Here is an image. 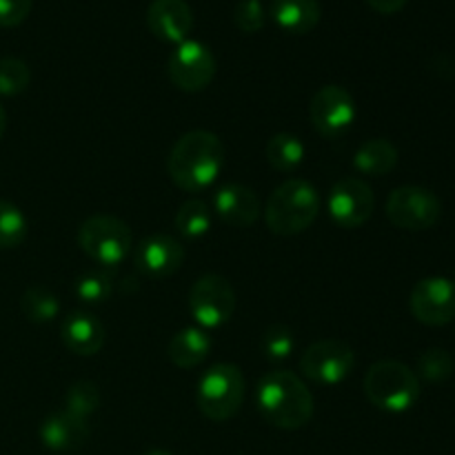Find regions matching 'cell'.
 <instances>
[{"label": "cell", "instance_id": "1", "mask_svg": "<svg viewBox=\"0 0 455 455\" xmlns=\"http://www.w3.org/2000/svg\"><path fill=\"white\" fill-rule=\"evenodd\" d=\"M225 169V145L207 129L185 133L172 147L167 158V173L178 189L200 194L209 189Z\"/></svg>", "mask_w": 455, "mask_h": 455}, {"label": "cell", "instance_id": "2", "mask_svg": "<svg viewBox=\"0 0 455 455\" xmlns=\"http://www.w3.org/2000/svg\"><path fill=\"white\" fill-rule=\"evenodd\" d=\"M258 409L271 427L298 431L314 416V394L291 371H269L258 382Z\"/></svg>", "mask_w": 455, "mask_h": 455}, {"label": "cell", "instance_id": "3", "mask_svg": "<svg viewBox=\"0 0 455 455\" xmlns=\"http://www.w3.org/2000/svg\"><path fill=\"white\" fill-rule=\"evenodd\" d=\"M320 213L318 189L305 178H289L275 187L265 204V222L271 234L298 235L309 229Z\"/></svg>", "mask_w": 455, "mask_h": 455}, {"label": "cell", "instance_id": "4", "mask_svg": "<svg viewBox=\"0 0 455 455\" xmlns=\"http://www.w3.org/2000/svg\"><path fill=\"white\" fill-rule=\"evenodd\" d=\"M363 389L369 403L380 411L404 413L420 398V378L404 363L380 360L364 373Z\"/></svg>", "mask_w": 455, "mask_h": 455}, {"label": "cell", "instance_id": "5", "mask_svg": "<svg viewBox=\"0 0 455 455\" xmlns=\"http://www.w3.org/2000/svg\"><path fill=\"white\" fill-rule=\"evenodd\" d=\"M244 389L247 382L240 367L231 363L213 364L196 387V407L207 420L227 422L243 407Z\"/></svg>", "mask_w": 455, "mask_h": 455}, {"label": "cell", "instance_id": "6", "mask_svg": "<svg viewBox=\"0 0 455 455\" xmlns=\"http://www.w3.org/2000/svg\"><path fill=\"white\" fill-rule=\"evenodd\" d=\"M78 247L100 267H116L129 256L133 234L124 220L109 213L87 218L78 229Z\"/></svg>", "mask_w": 455, "mask_h": 455}, {"label": "cell", "instance_id": "7", "mask_svg": "<svg viewBox=\"0 0 455 455\" xmlns=\"http://www.w3.org/2000/svg\"><path fill=\"white\" fill-rule=\"evenodd\" d=\"M443 216V203L427 187H398L387 198V218L403 231H427Z\"/></svg>", "mask_w": 455, "mask_h": 455}, {"label": "cell", "instance_id": "8", "mask_svg": "<svg viewBox=\"0 0 455 455\" xmlns=\"http://www.w3.org/2000/svg\"><path fill=\"white\" fill-rule=\"evenodd\" d=\"M189 311L200 329H220L235 311V291L225 275L207 274L189 291Z\"/></svg>", "mask_w": 455, "mask_h": 455}, {"label": "cell", "instance_id": "9", "mask_svg": "<svg viewBox=\"0 0 455 455\" xmlns=\"http://www.w3.org/2000/svg\"><path fill=\"white\" fill-rule=\"evenodd\" d=\"M216 56L200 40H189L176 44L167 62L169 80L173 87L185 93H198L207 89L216 78Z\"/></svg>", "mask_w": 455, "mask_h": 455}, {"label": "cell", "instance_id": "10", "mask_svg": "<svg viewBox=\"0 0 455 455\" xmlns=\"http://www.w3.org/2000/svg\"><path fill=\"white\" fill-rule=\"evenodd\" d=\"M355 367V354L345 340H320L300 355V371L307 380L320 387L345 382Z\"/></svg>", "mask_w": 455, "mask_h": 455}, {"label": "cell", "instance_id": "11", "mask_svg": "<svg viewBox=\"0 0 455 455\" xmlns=\"http://www.w3.org/2000/svg\"><path fill=\"white\" fill-rule=\"evenodd\" d=\"M309 118L315 132L327 140L345 136L355 120V100L340 84H324L311 98Z\"/></svg>", "mask_w": 455, "mask_h": 455}, {"label": "cell", "instance_id": "12", "mask_svg": "<svg viewBox=\"0 0 455 455\" xmlns=\"http://www.w3.org/2000/svg\"><path fill=\"white\" fill-rule=\"evenodd\" d=\"M327 209L331 220L342 229H358L376 209V196L363 178H340L329 191Z\"/></svg>", "mask_w": 455, "mask_h": 455}, {"label": "cell", "instance_id": "13", "mask_svg": "<svg viewBox=\"0 0 455 455\" xmlns=\"http://www.w3.org/2000/svg\"><path fill=\"white\" fill-rule=\"evenodd\" d=\"M409 307L418 323L427 327H444L455 318V283L440 275L420 280L413 287Z\"/></svg>", "mask_w": 455, "mask_h": 455}, {"label": "cell", "instance_id": "14", "mask_svg": "<svg viewBox=\"0 0 455 455\" xmlns=\"http://www.w3.org/2000/svg\"><path fill=\"white\" fill-rule=\"evenodd\" d=\"M182 262H185V247L173 235H147L136 249V265L147 278H169L180 269Z\"/></svg>", "mask_w": 455, "mask_h": 455}, {"label": "cell", "instance_id": "15", "mask_svg": "<svg viewBox=\"0 0 455 455\" xmlns=\"http://www.w3.org/2000/svg\"><path fill=\"white\" fill-rule=\"evenodd\" d=\"M212 212L216 213L225 225L244 229V227L256 225V220L260 218L262 207L260 198H258V194L251 187L231 182V185L220 187V189L213 194Z\"/></svg>", "mask_w": 455, "mask_h": 455}, {"label": "cell", "instance_id": "16", "mask_svg": "<svg viewBox=\"0 0 455 455\" xmlns=\"http://www.w3.org/2000/svg\"><path fill=\"white\" fill-rule=\"evenodd\" d=\"M147 25L163 43L180 44L194 29V12L185 0H154L147 9Z\"/></svg>", "mask_w": 455, "mask_h": 455}, {"label": "cell", "instance_id": "17", "mask_svg": "<svg viewBox=\"0 0 455 455\" xmlns=\"http://www.w3.org/2000/svg\"><path fill=\"white\" fill-rule=\"evenodd\" d=\"M89 420L74 416V413L53 411L40 425V443L53 453H76L87 444Z\"/></svg>", "mask_w": 455, "mask_h": 455}, {"label": "cell", "instance_id": "18", "mask_svg": "<svg viewBox=\"0 0 455 455\" xmlns=\"http://www.w3.org/2000/svg\"><path fill=\"white\" fill-rule=\"evenodd\" d=\"M62 342L76 355H96L105 345V327L100 320L84 311H74L60 327Z\"/></svg>", "mask_w": 455, "mask_h": 455}, {"label": "cell", "instance_id": "19", "mask_svg": "<svg viewBox=\"0 0 455 455\" xmlns=\"http://www.w3.org/2000/svg\"><path fill=\"white\" fill-rule=\"evenodd\" d=\"M323 9L318 0H274L271 18L283 31L293 36L309 34L318 27Z\"/></svg>", "mask_w": 455, "mask_h": 455}, {"label": "cell", "instance_id": "20", "mask_svg": "<svg viewBox=\"0 0 455 455\" xmlns=\"http://www.w3.org/2000/svg\"><path fill=\"white\" fill-rule=\"evenodd\" d=\"M209 351H212L209 333L200 327H187L172 338L167 354L178 369H196L207 360Z\"/></svg>", "mask_w": 455, "mask_h": 455}, {"label": "cell", "instance_id": "21", "mask_svg": "<svg viewBox=\"0 0 455 455\" xmlns=\"http://www.w3.org/2000/svg\"><path fill=\"white\" fill-rule=\"evenodd\" d=\"M398 164V149L387 138H371L363 142L354 156V167L364 176H387Z\"/></svg>", "mask_w": 455, "mask_h": 455}, {"label": "cell", "instance_id": "22", "mask_svg": "<svg viewBox=\"0 0 455 455\" xmlns=\"http://www.w3.org/2000/svg\"><path fill=\"white\" fill-rule=\"evenodd\" d=\"M267 163L275 169V172H293L305 160V145L293 133H275L267 140L265 145Z\"/></svg>", "mask_w": 455, "mask_h": 455}, {"label": "cell", "instance_id": "23", "mask_svg": "<svg viewBox=\"0 0 455 455\" xmlns=\"http://www.w3.org/2000/svg\"><path fill=\"white\" fill-rule=\"evenodd\" d=\"M20 309L25 314V318L34 324H47L52 320L58 318L60 314V300L53 291H49L47 287H34L27 289L20 298Z\"/></svg>", "mask_w": 455, "mask_h": 455}, {"label": "cell", "instance_id": "24", "mask_svg": "<svg viewBox=\"0 0 455 455\" xmlns=\"http://www.w3.org/2000/svg\"><path fill=\"white\" fill-rule=\"evenodd\" d=\"M212 207L204 200L191 198L178 209L176 213V229L182 238L198 240L209 234L212 229Z\"/></svg>", "mask_w": 455, "mask_h": 455}, {"label": "cell", "instance_id": "25", "mask_svg": "<svg viewBox=\"0 0 455 455\" xmlns=\"http://www.w3.org/2000/svg\"><path fill=\"white\" fill-rule=\"evenodd\" d=\"M100 403H102V394H100V389H98L96 382L78 380V382H74L69 389H67L65 407L62 409L69 413H74V416L89 420V416L98 411Z\"/></svg>", "mask_w": 455, "mask_h": 455}, {"label": "cell", "instance_id": "26", "mask_svg": "<svg viewBox=\"0 0 455 455\" xmlns=\"http://www.w3.org/2000/svg\"><path fill=\"white\" fill-rule=\"evenodd\" d=\"M27 231V218L16 204L0 200V249H16L25 243Z\"/></svg>", "mask_w": 455, "mask_h": 455}, {"label": "cell", "instance_id": "27", "mask_svg": "<svg viewBox=\"0 0 455 455\" xmlns=\"http://www.w3.org/2000/svg\"><path fill=\"white\" fill-rule=\"evenodd\" d=\"M455 360L447 349L431 347L418 358L416 376L425 378L427 382H444L453 376Z\"/></svg>", "mask_w": 455, "mask_h": 455}, {"label": "cell", "instance_id": "28", "mask_svg": "<svg viewBox=\"0 0 455 455\" xmlns=\"http://www.w3.org/2000/svg\"><path fill=\"white\" fill-rule=\"evenodd\" d=\"M114 293V278L107 271H87L76 280V296L84 305H100Z\"/></svg>", "mask_w": 455, "mask_h": 455}, {"label": "cell", "instance_id": "29", "mask_svg": "<svg viewBox=\"0 0 455 455\" xmlns=\"http://www.w3.org/2000/svg\"><path fill=\"white\" fill-rule=\"evenodd\" d=\"M31 83V71L25 60L16 56L0 58V96H18Z\"/></svg>", "mask_w": 455, "mask_h": 455}, {"label": "cell", "instance_id": "30", "mask_svg": "<svg viewBox=\"0 0 455 455\" xmlns=\"http://www.w3.org/2000/svg\"><path fill=\"white\" fill-rule=\"evenodd\" d=\"M260 347L267 358L280 363V360L291 358L293 349H296V338H293L291 329L284 327V324H271L262 333Z\"/></svg>", "mask_w": 455, "mask_h": 455}, {"label": "cell", "instance_id": "31", "mask_svg": "<svg viewBox=\"0 0 455 455\" xmlns=\"http://www.w3.org/2000/svg\"><path fill=\"white\" fill-rule=\"evenodd\" d=\"M234 22L244 34H256L265 27V7L260 0H240L234 9Z\"/></svg>", "mask_w": 455, "mask_h": 455}, {"label": "cell", "instance_id": "32", "mask_svg": "<svg viewBox=\"0 0 455 455\" xmlns=\"http://www.w3.org/2000/svg\"><path fill=\"white\" fill-rule=\"evenodd\" d=\"M34 0H0V27H18L31 13Z\"/></svg>", "mask_w": 455, "mask_h": 455}, {"label": "cell", "instance_id": "33", "mask_svg": "<svg viewBox=\"0 0 455 455\" xmlns=\"http://www.w3.org/2000/svg\"><path fill=\"white\" fill-rule=\"evenodd\" d=\"M364 3H367L373 12L389 16V13H398L409 0H364Z\"/></svg>", "mask_w": 455, "mask_h": 455}, {"label": "cell", "instance_id": "34", "mask_svg": "<svg viewBox=\"0 0 455 455\" xmlns=\"http://www.w3.org/2000/svg\"><path fill=\"white\" fill-rule=\"evenodd\" d=\"M4 129H7V111H4L3 105H0V138H3Z\"/></svg>", "mask_w": 455, "mask_h": 455}, {"label": "cell", "instance_id": "35", "mask_svg": "<svg viewBox=\"0 0 455 455\" xmlns=\"http://www.w3.org/2000/svg\"><path fill=\"white\" fill-rule=\"evenodd\" d=\"M142 455H173V453L164 451V449H151V451H147V453H142Z\"/></svg>", "mask_w": 455, "mask_h": 455}]
</instances>
